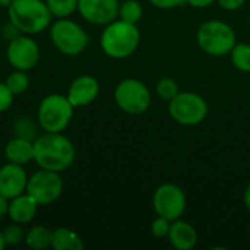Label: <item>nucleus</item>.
<instances>
[{
  "label": "nucleus",
  "instance_id": "1",
  "mask_svg": "<svg viewBox=\"0 0 250 250\" xmlns=\"http://www.w3.org/2000/svg\"><path fill=\"white\" fill-rule=\"evenodd\" d=\"M75 146L62 133L45 132L34 142V161L40 168L62 173L75 161Z\"/></svg>",
  "mask_w": 250,
  "mask_h": 250
},
{
  "label": "nucleus",
  "instance_id": "2",
  "mask_svg": "<svg viewBox=\"0 0 250 250\" xmlns=\"http://www.w3.org/2000/svg\"><path fill=\"white\" fill-rule=\"evenodd\" d=\"M139 42L141 31L136 23L122 19H114L107 23L100 38V45L104 54L116 60L130 57L138 50Z\"/></svg>",
  "mask_w": 250,
  "mask_h": 250
},
{
  "label": "nucleus",
  "instance_id": "3",
  "mask_svg": "<svg viewBox=\"0 0 250 250\" xmlns=\"http://www.w3.org/2000/svg\"><path fill=\"white\" fill-rule=\"evenodd\" d=\"M9 22L26 35L40 34L48 28L51 22V12L42 0H15L9 7Z\"/></svg>",
  "mask_w": 250,
  "mask_h": 250
},
{
  "label": "nucleus",
  "instance_id": "4",
  "mask_svg": "<svg viewBox=\"0 0 250 250\" xmlns=\"http://www.w3.org/2000/svg\"><path fill=\"white\" fill-rule=\"evenodd\" d=\"M196 42L205 54L212 57H224L231 53L237 42V37L230 23L211 19L198 28Z\"/></svg>",
  "mask_w": 250,
  "mask_h": 250
},
{
  "label": "nucleus",
  "instance_id": "5",
  "mask_svg": "<svg viewBox=\"0 0 250 250\" xmlns=\"http://www.w3.org/2000/svg\"><path fill=\"white\" fill-rule=\"evenodd\" d=\"M73 108L67 95L50 94L40 103L38 123L45 132L62 133L73 117Z\"/></svg>",
  "mask_w": 250,
  "mask_h": 250
},
{
  "label": "nucleus",
  "instance_id": "6",
  "mask_svg": "<svg viewBox=\"0 0 250 250\" xmlns=\"http://www.w3.org/2000/svg\"><path fill=\"white\" fill-rule=\"evenodd\" d=\"M50 38L54 47L64 56H79L88 45L86 31L67 18H59L50 28Z\"/></svg>",
  "mask_w": 250,
  "mask_h": 250
},
{
  "label": "nucleus",
  "instance_id": "7",
  "mask_svg": "<svg viewBox=\"0 0 250 250\" xmlns=\"http://www.w3.org/2000/svg\"><path fill=\"white\" fill-rule=\"evenodd\" d=\"M168 114L182 126H198L208 116V104L205 98L196 92L180 91L168 101Z\"/></svg>",
  "mask_w": 250,
  "mask_h": 250
},
{
  "label": "nucleus",
  "instance_id": "8",
  "mask_svg": "<svg viewBox=\"0 0 250 250\" xmlns=\"http://www.w3.org/2000/svg\"><path fill=\"white\" fill-rule=\"evenodd\" d=\"M151 91L139 79L126 78L120 81L114 89V101L117 107L130 116L144 114L151 105Z\"/></svg>",
  "mask_w": 250,
  "mask_h": 250
},
{
  "label": "nucleus",
  "instance_id": "9",
  "mask_svg": "<svg viewBox=\"0 0 250 250\" xmlns=\"http://www.w3.org/2000/svg\"><path fill=\"white\" fill-rule=\"evenodd\" d=\"M25 192L32 196L38 205H50L56 202L63 192V180L60 173L40 168L28 177Z\"/></svg>",
  "mask_w": 250,
  "mask_h": 250
},
{
  "label": "nucleus",
  "instance_id": "10",
  "mask_svg": "<svg viewBox=\"0 0 250 250\" xmlns=\"http://www.w3.org/2000/svg\"><path fill=\"white\" fill-rule=\"evenodd\" d=\"M186 195L183 189L174 183H164L158 186L152 195V207L157 215L170 221L179 220L186 211Z\"/></svg>",
  "mask_w": 250,
  "mask_h": 250
},
{
  "label": "nucleus",
  "instance_id": "11",
  "mask_svg": "<svg viewBox=\"0 0 250 250\" xmlns=\"http://www.w3.org/2000/svg\"><path fill=\"white\" fill-rule=\"evenodd\" d=\"M7 62L18 70H31L40 60V47L28 35H16L7 44Z\"/></svg>",
  "mask_w": 250,
  "mask_h": 250
},
{
  "label": "nucleus",
  "instance_id": "12",
  "mask_svg": "<svg viewBox=\"0 0 250 250\" xmlns=\"http://www.w3.org/2000/svg\"><path fill=\"white\" fill-rule=\"evenodd\" d=\"M119 0H78V10L81 16L92 23L103 25L119 18Z\"/></svg>",
  "mask_w": 250,
  "mask_h": 250
},
{
  "label": "nucleus",
  "instance_id": "13",
  "mask_svg": "<svg viewBox=\"0 0 250 250\" xmlns=\"http://www.w3.org/2000/svg\"><path fill=\"white\" fill-rule=\"evenodd\" d=\"M23 166L7 163L0 168V195L13 199L26 190L28 176Z\"/></svg>",
  "mask_w": 250,
  "mask_h": 250
},
{
  "label": "nucleus",
  "instance_id": "14",
  "mask_svg": "<svg viewBox=\"0 0 250 250\" xmlns=\"http://www.w3.org/2000/svg\"><path fill=\"white\" fill-rule=\"evenodd\" d=\"M100 94V83L91 75L78 76L69 86L67 98L73 107H85L97 100Z\"/></svg>",
  "mask_w": 250,
  "mask_h": 250
},
{
  "label": "nucleus",
  "instance_id": "15",
  "mask_svg": "<svg viewBox=\"0 0 250 250\" xmlns=\"http://www.w3.org/2000/svg\"><path fill=\"white\" fill-rule=\"evenodd\" d=\"M167 239L174 249L192 250L198 245V231L190 223L179 218L176 221H171Z\"/></svg>",
  "mask_w": 250,
  "mask_h": 250
},
{
  "label": "nucleus",
  "instance_id": "16",
  "mask_svg": "<svg viewBox=\"0 0 250 250\" xmlns=\"http://www.w3.org/2000/svg\"><path fill=\"white\" fill-rule=\"evenodd\" d=\"M40 205L35 202L32 196H29L26 192L22 195L13 198L9 201V212L7 217L18 224H28L34 220L37 214V208Z\"/></svg>",
  "mask_w": 250,
  "mask_h": 250
},
{
  "label": "nucleus",
  "instance_id": "17",
  "mask_svg": "<svg viewBox=\"0 0 250 250\" xmlns=\"http://www.w3.org/2000/svg\"><path fill=\"white\" fill-rule=\"evenodd\" d=\"M4 157L7 163L25 166L34 161V142L26 138H13L4 146Z\"/></svg>",
  "mask_w": 250,
  "mask_h": 250
},
{
  "label": "nucleus",
  "instance_id": "18",
  "mask_svg": "<svg viewBox=\"0 0 250 250\" xmlns=\"http://www.w3.org/2000/svg\"><path fill=\"white\" fill-rule=\"evenodd\" d=\"M51 248L54 250H82L83 242L78 233L70 229L59 227L53 231Z\"/></svg>",
  "mask_w": 250,
  "mask_h": 250
},
{
  "label": "nucleus",
  "instance_id": "19",
  "mask_svg": "<svg viewBox=\"0 0 250 250\" xmlns=\"http://www.w3.org/2000/svg\"><path fill=\"white\" fill-rule=\"evenodd\" d=\"M53 231L44 226H35L25 233V243L28 248L35 250H44L51 248Z\"/></svg>",
  "mask_w": 250,
  "mask_h": 250
},
{
  "label": "nucleus",
  "instance_id": "20",
  "mask_svg": "<svg viewBox=\"0 0 250 250\" xmlns=\"http://www.w3.org/2000/svg\"><path fill=\"white\" fill-rule=\"evenodd\" d=\"M231 63L233 66L243 72V73H250V44L249 42H236L233 47L231 53Z\"/></svg>",
  "mask_w": 250,
  "mask_h": 250
},
{
  "label": "nucleus",
  "instance_id": "21",
  "mask_svg": "<svg viewBox=\"0 0 250 250\" xmlns=\"http://www.w3.org/2000/svg\"><path fill=\"white\" fill-rule=\"evenodd\" d=\"M144 16V7L138 0H125L119 6V19L138 23Z\"/></svg>",
  "mask_w": 250,
  "mask_h": 250
},
{
  "label": "nucleus",
  "instance_id": "22",
  "mask_svg": "<svg viewBox=\"0 0 250 250\" xmlns=\"http://www.w3.org/2000/svg\"><path fill=\"white\" fill-rule=\"evenodd\" d=\"M4 83L7 85V88L12 91L13 95H21V94H23L28 89V86H29V78H28V75H26L25 70H18L16 69L15 72H12L6 78V82Z\"/></svg>",
  "mask_w": 250,
  "mask_h": 250
},
{
  "label": "nucleus",
  "instance_id": "23",
  "mask_svg": "<svg viewBox=\"0 0 250 250\" xmlns=\"http://www.w3.org/2000/svg\"><path fill=\"white\" fill-rule=\"evenodd\" d=\"M45 3L56 18H67L78 10V0H45Z\"/></svg>",
  "mask_w": 250,
  "mask_h": 250
},
{
  "label": "nucleus",
  "instance_id": "24",
  "mask_svg": "<svg viewBox=\"0 0 250 250\" xmlns=\"http://www.w3.org/2000/svg\"><path fill=\"white\" fill-rule=\"evenodd\" d=\"M155 91H157V95L163 100V101H171L179 92H180V88H179V83L173 79V78H168V76H164L161 78L158 82H157V86H155Z\"/></svg>",
  "mask_w": 250,
  "mask_h": 250
},
{
  "label": "nucleus",
  "instance_id": "25",
  "mask_svg": "<svg viewBox=\"0 0 250 250\" xmlns=\"http://www.w3.org/2000/svg\"><path fill=\"white\" fill-rule=\"evenodd\" d=\"M3 237L6 242V246H18L25 240V231L22 229V224L13 223L12 226H7L3 230Z\"/></svg>",
  "mask_w": 250,
  "mask_h": 250
},
{
  "label": "nucleus",
  "instance_id": "26",
  "mask_svg": "<svg viewBox=\"0 0 250 250\" xmlns=\"http://www.w3.org/2000/svg\"><path fill=\"white\" fill-rule=\"evenodd\" d=\"M170 227H171L170 220H167L161 215H157L151 223V234L155 239H166L170 233Z\"/></svg>",
  "mask_w": 250,
  "mask_h": 250
},
{
  "label": "nucleus",
  "instance_id": "27",
  "mask_svg": "<svg viewBox=\"0 0 250 250\" xmlns=\"http://www.w3.org/2000/svg\"><path fill=\"white\" fill-rule=\"evenodd\" d=\"M13 94L4 82H0V113H4L13 104Z\"/></svg>",
  "mask_w": 250,
  "mask_h": 250
},
{
  "label": "nucleus",
  "instance_id": "28",
  "mask_svg": "<svg viewBox=\"0 0 250 250\" xmlns=\"http://www.w3.org/2000/svg\"><path fill=\"white\" fill-rule=\"evenodd\" d=\"M154 7L161 10H171L186 4V0H148Z\"/></svg>",
  "mask_w": 250,
  "mask_h": 250
},
{
  "label": "nucleus",
  "instance_id": "29",
  "mask_svg": "<svg viewBox=\"0 0 250 250\" xmlns=\"http://www.w3.org/2000/svg\"><path fill=\"white\" fill-rule=\"evenodd\" d=\"M246 1L248 0H217L220 7L227 10V12H234V10L242 9L246 4Z\"/></svg>",
  "mask_w": 250,
  "mask_h": 250
},
{
  "label": "nucleus",
  "instance_id": "30",
  "mask_svg": "<svg viewBox=\"0 0 250 250\" xmlns=\"http://www.w3.org/2000/svg\"><path fill=\"white\" fill-rule=\"evenodd\" d=\"M217 0H186V4L195 7V9H205L215 3Z\"/></svg>",
  "mask_w": 250,
  "mask_h": 250
},
{
  "label": "nucleus",
  "instance_id": "31",
  "mask_svg": "<svg viewBox=\"0 0 250 250\" xmlns=\"http://www.w3.org/2000/svg\"><path fill=\"white\" fill-rule=\"evenodd\" d=\"M9 201L10 199H7L6 196L0 195V220L4 218L7 215V212H9Z\"/></svg>",
  "mask_w": 250,
  "mask_h": 250
},
{
  "label": "nucleus",
  "instance_id": "32",
  "mask_svg": "<svg viewBox=\"0 0 250 250\" xmlns=\"http://www.w3.org/2000/svg\"><path fill=\"white\" fill-rule=\"evenodd\" d=\"M243 204H245V208L248 209V212L250 214V183L246 186V189H245V193H243Z\"/></svg>",
  "mask_w": 250,
  "mask_h": 250
},
{
  "label": "nucleus",
  "instance_id": "33",
  "mask_svg": "<svg viewBox=\"0 0 250 250\" xmlns=\"http://www.w3.org/2000/svg\"><path fill=\"white\" fill-rule=\"evenodd\" d=\"M15 0H0V6L1 7H9Z\"/></svg>",
  "mask_w": 250,
  "mask_h": 250
},
{
  "label": "nucleus",
  "instance_id": "34",
  "mask_svg": "<svg viewBox=\"0 0 250 250\" xmlns=\"http://www.w3.org/2000/svg\"><path fill=\"white\" fill-rule=\"evenodd\" d=\"M6 248V242H4V237H3V231H0V250H3Z\"/></svg>",
  "mask_w": 250,
  "mask_h": 250
},
{
  "label": "nucleus",
  "instance_id": "35",
  "mask_svg": "<svg viewBox=\"0 0 250 250\" xmlns=\"http://www.w3.org/2000/svg\"><path fill=\"white\" fill-rule=\"evenodd\" d=\"M249 26H250V18H249Z\"/></svg>",
  "mask_w": 250,
  "mask_h": 250
},
{
  "label": "nucleus",
  "instance_id": "36",
  "mask_svg": "<svg viewBox=\"0 0 250 250\" xmlns=\"http://www.w3.org/2000/svg\"><path fill=\"white\" fill-rule=\"evenodd\" d=\"M249 230H250V227H249Z\"/></svg>",
  "mask_w": 250,
  "mask_h": 250
}]
</instances>
